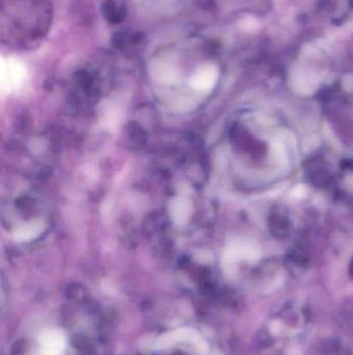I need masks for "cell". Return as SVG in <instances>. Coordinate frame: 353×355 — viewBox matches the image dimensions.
Masks as SVG:
<instances>
[{
	"label": "cell",
	"mask_w": 353,
	"mask_h": 355,
	"mask_svg": "<svg viewBox=\"0 0 353 355\" xmlns=\"http://www.w3.org/2000/svg\"><path fill=\"white\" fill-rule=\"evenodd\" d=\"M52 6L49 0H1L2 37L8 43L32 45L49 29Z\"/></svg>",
	"instance_id": "cell-1"
},
{
	"label": "cell",
	"mask_w": 353,
	"mask_h": 355,
	"mask_svg": "<svg viewBox=\"0 0 353 355\" xmlns=\"http://www.w3.org/2000/svg\"><path fill=\"white\" fill-rule=\"evenodd\" d=\"M39 355H64V336L61 332L58 330H48L43 332L39 338Z\"/></svg>",
	"instance_id": "cell-2"
},
{
	"label": "cell",
	"mask_w": 353,
	"mask_h": 355,
	"mask_svg": "<svg viewBox=\"0 0 353 355\" xmlns=\"http://www.w3.org/2000/svg\"><path fill=\"white\" fill-rule=\"evenodd\" d=\"M102 14L110 24H120L128 15V2L126 0H105L102 6Z\"/></svg>",
	"instance_id": "cell-3"
},
{
	"label": "cell",
	"mask_w": 353,
	"mask_h": 355,
	"mask_svg": "<svg viewBox=\"0 0 353 355\" xmlns=\"http://www.w3.org/2000/svg\"><path fill=\"white\" fill-rule=\"evenodd\" d=\"M112 45L120 49L135 47L145 43L144 33L140 31L122 30L116 33L111 39Z\"/></svg>",
	"instance_id": "cell-4"
},
{
	"label": "cell",
	"mask_w": 353,
	"mask_h": 355,
	"mask_svg": "<svg viewBox=\"0 0 353 355\" xmlns=\"http://www.w3.org/2000/svg\"><path fill=\"white\" fill-rule=\"evenodd\" d=\"M37 228H39V226H25V228H21V230L17 233V238H18L19 240H26V239L30 238L33 235L37 234Z\"/></svg>",
	"instance_id": "cell-5"
}]
</instances>
